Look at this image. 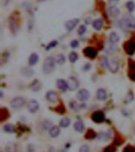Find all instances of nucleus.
I'll use <instances>...</instances> for the list:
<instances>
[{
    "instance_id": "43",
    "label": "nucleus",
    "mask_w": 135,
    "mask_h": 152,
    "mask_svg": "<svg viewBox=\"0 0 135 152\" xmlns=\"http://www.w3.org/2000/svg\"><path fill=\"white\" fill-rule=\"evenodd\" d=\"M10 0H2V2H3V4L4 6H7L8 4H9V3H10Z\"/></svg>"
},
{
    "instance_id": "10",
    "label": "nucleus",
    "mask_w": 135,
    "mask_h": 152,
    "mask_svg": "<svg viewBox=\"0 0 135 152\" xmlns=\"http://www.w3.org/2000/svg\"><path fill=\"white\" fill-rule=\"evenodd\" d=\"M126 52L129 55H133L135 53V41H129L126 44Z\"/></svg>"
},
{
    "instance_id": "36",
    "label": "nucleus",
    "mask_w": 135,
    "mask_h": 152,
    "mask_svg": "<svg viewBox=\"0 0 135 152\" xmlns=\"http://www.w3.org/2000/svg\"><path fill=\"white\" fill-rule=\"evenodd\" d=\"M78 46H79V42H78V40H74L70 43V47L72 48H76Z\"/></svg>"
},
{
    "instance_id": "32",
    "label": "nucleus",
    "mask_w": 135,
    "mask_h": 152,
    "mask_svg": "<svg viewBox=\"0 0 135 152\" xmlns=\"http://www.w3.org/2000/svg\"><path fill=\"white\" fill-rule=\"evenodd\" d=\"M6 151L7 152H16V146L14 144H9L6 146Z\"/></svg>"
},
{
    "instance_id": "8",
    "label": "nucleus",
    "mask_w": 135,
    "mask_h": 152,
    "mask_svg": "<svg viewBox=\"0 0 135 152\" xmlns=\"http://www.w3.org/2000/svg\"><path fill=\"white\" fill-rule=\"evenodd\" d=\"M83 52H84L85 55L86 57H89V58H92V59L96 58L97 55V51L93 47H88L86 48H85Z\"/></svg>"
},
{
    "instance_id": "20",
    "label": "nucleus",
    "mask_w": 135,
    "mask_h": 152,
    "mask_svg": "<svg viewBox=\"0 0 135 152\" xmlns=\"http://www.w3.org/2000/svg\"><path fill=\"white\" fill-rule=\"evenodd\" d=\"M39 61V56L37 54L33 53L31 54L29 59H28V63L30 66H34L37 63V62Z\"/></svg>"
},
{
    "instance_id": "27",
    "label": "nucleus",
    "mask_w": 135,
    "mask_h": 152,
    "mask_svg": "<svg viewBox=\"0 0 135 152\" xmlns=\"http://www.w3.org/2000/svg\"><path fill=\"white\" fill-rule=\"evenodd\" d=\"M77 58H78V55H77V54L76 52H74V51H72L70 52L69 54V59L70 62L72 63H74L77 60Z\"/></svg>"
},
{
    "instance_id": "30",
    "label": "nucleus",
    "mask_w": 135,
    "mask_h": 152,
    "mask_svg": "<svg viewBox=\"0 0 135 152\" xmlns=\"http://www.w3.org/2000/svg\"><path fill=\"white\" fill-rule=\"evenodd\" d=\"M101 66L104 67V68H108V66H109V61H108V58L107 57H103L102 59H101Z\"/></svg>"
},
{
    "instance_id": "21",
    "label": "nucleus",
    "mask_w": 135,
    "mask_h": 152,
    "mask_svg": "<svg viewBox=\"0 0 135 152\" xmlns=\"http://www.w3.org/2000/svg\"><path fill=\"white\" fill-rule=\"evenodd\" d=\"M109 40L112 44H115V43H117L119 41V36L115 32H112L110 34Z\"/></svg>"
},
{
    "instance_id": "3",
    "label": "nucleus",
    "mask_w": 135,
    "mask_h": 152,
    "mask_svg": "<svg viewBox=\"0 0 135 152\" xmlns=\"http://www.w3.org/2000/svg\"><path fill=\"white\" fill-rule=\"evenodd\" d=\"M25 103H26V101H25V99L23 97L17 96L11 100L10 105L14 109H20L25 105Z\"/></svg>"
},
{
    "instance_id": "26",
    "label": "nucleus",
    "mask_w": 135,
    "mask_h": 152,
    "mask_svg": "<svg viewBox=\"0 0 135 152\" xmlns=\"http://www.w3.org/2000/svg\"><path fill=\"white\" fill-rule=\"evenodd\" d=\"M70 124V121L69 118H67V117H65L63 119H62L59 122V124H60V126L63 127V128H66V127H68Z\"/></svg>"
},
{
    "instance_id": "19",
    "label": "nucleus",
    "mask_w": 135,
    "mask_h": 152,
    "mask_svg": "<svg viewBox=\"0 0 135 152\" xmlns=\"http://www.w3.org/2000/svg\"><path fill=\"white\" fill-rule=\"evenodd\" d=\"M41 87H42V84H41V81H38V80H35L33 84H31V89H32V91H35V92L40 91L41 89Z\"/></svg>"
},
{
    "instance_id": "22",
    "label": "nucleus",
    "mask_w": 135,
    "mask_h": 152,
    "mask_svg": "<svg viewBox=\"0 0 135 152\" xmlns=\"http://www.w3.org/2000/svg\"><path fill=\"white\" fill-rule=\"evenodd\" d=\"M21 74H23V76H27V77H29V76H32L34 74V71L30 68H28V67H25V68L21 69Z\"/></svg>"
},
{
    "instance_id": "16",
    "label": "nucleus",
    "mask_w": 135,
    "mask_h": 152,
    "mask_svg": "<svg viewBox=\"0 0 135 152\" xmlns=\"http://www.w3.org/2000/svg\"><path fill=\"white\" fill-rule=\"evenodd\" d=\"M108 13H109L111 17L115 18L119 15L120 11L116 6H111V7L108 9Z\"/></svg>"
},
{
    "instance_id": "33",
    "label": "nucleus",
    "mask_w": 135,
    "mask_h": 152,
    "mask_svg": "<svg viewBox=\"0 0 135 152\" xmlns=\"http://www.w3.org/2000/svg\"><path fill=\"white\" fill-rule=\"evenodd\" d=\"M85 32H86V27L85 25H81L79 27V28H78V30H77V33L79 34L80 36L84 35Z\"/></svg>"
},
{
    "instance_id": "6",
    "label": "nucleus",
    "mask_w": 135,
    "mask_h": 152,
    "mask_svg": "<svg viewBox=\"0 0 135 152\" xmlns=\"http://www.w3.org/2000/svg\"><path fill=\"white\" fill-rule=\"evenodd\" d=\"M89 92L88 90L86 89H81L78 92H77V99H79L80 101L85 102L86 101L87 99H89Z\"/></svg>"
},
{
    "instance_id": "40",
    "label": "nucleus",
    "mask_w": 135,
    "mask_h": 152,
    "mask_svg": "<svg viewBox=\"0 0 135 152\" xmlns=\"http://www.w3.org/2000/svg\"><path fill=\"white\" fill-rule=\"evenodd\" d=\"M129 66L131 69H135V62L130 61L129 63Z\"/></svg>"
},
{
    "instance_id": "28",
    "label": "nucleus",
    "mask_w": 135,
    "mask_h": 152,
    "mask_svg": "<svg viewBox=\"0 0 135 152\" xmlns=\"http://www.w3.org/2000/svg\"><path fill=\"white\" fill-rule=\"evenodd\" d=\"M3 130L6 132H9V133H12V132H14V128L12 124H6L3 126Z\"/></svg>"
},
{
    "instance_id": "12",
    "label": "nucleus",
    "mask_w": 135,
    "mask_h": 152,
    "mask_svg": "<svg viewBox=\"0 0 135 152\" xmlns=\"http://www.w3.org/2000/svg\"><path fill=\"white\" fill-rule=\"evenodd\" d=\"M10 30H11L12 33H14V35L17 34L18 29V23H17V21L15 20V18H11L10 19Z\"/></svg>"
},
{
    "instance_id": "23",
    "label": "nucleus",
    "mask_w": 135,
    "mask_h": 152,
    "mask_svg": "<svg viewBox=\"0 0 135 152\" xmlns=\"http://www.w3.org/2000/svg\"><path fill=\"white\" fill-rule=\"evenodd\" d=\"M92 25H93V28H94L95 29H97V30H100L103 26V21L100 20V19H97V20H95L94 21H93Z\"/></svg>"
},
{
    "instance_id": "45",
    "label": "nucleus",
    "mask_w": 135,
    "mask_h": 152,
    "mask_svg": "<svg viewBox=\"0 0 135 152\" xmlns=\"http://www.w3.org/2000/svg\"><path fill=\"white\" fill-rule=\"evenodd\" d=\"M39 2H43V1H44V0H38Z\"/></svg>"
},
{
    "instance_id": "9",
    "label": "nucleus",
    "mask_w": 135,
    "mask_h": 152,
    "mask_svg": "<svg viewBox=\"0 0 135 152\" xmlns=\"http://www.w3.org/2000/svg\"><path fill=\"white\" fill-rule=\"evenodd\" d=\"M78 22H79V19L78 18L72 19V20L66 21V24H65V27L67 29V31H72L76 27V25L78 24Z\"/></svg>"
},
{
    "instance_id": "34",
    "label": "nucleus",
    "mask_w": 135,
    "mask_h": 152,
    "mask_svg": "<svg viewBox=\"0 0 135 152\" xmlns=\"http://www.w3.org/2000/svg\"><path fill=\"white\" fill-rule=\"evenodd\" d=\"M57 44H58V42H57V41H52V42H51V43H49L48 45L47 46L46 50H47V51H49L50 49L55 47Z\"/></svg>"
},
{
    "instance_id": "39",
    "label": "nucleus",
    "mask_w": 135,
    "mask_h": 152,
    "mask_svg": "<svg viewBox=\"0 0 135 152\" xmlns=\"http://www.w3.org/2000/svg\"><path fill=\"white\" fill-rule=\"evenodd\" d=\"M134 150L132 149L130 147H126L124 148V150H123V151L122 152H134Z\"/></svg>"
},
{
    "instance_id": "42",
    "label": "nucleus",
    "mask_w": 135,
    "mask_h": 152,
    "mask_svg": "<svg viewBox=\"0 0 135 152\" xmlns=\"http://www.w3.org/2000/svg\"><path fill=\"white\" fill-rule=\"evenodd\" d=\"M130 78L132 80V81H135V72H134V73H132V74H130Z\"/></svg>"
},
{
    "instance_id": "29",
    "label": "nucleus",
    "mask_w": 135,
    "mask_h": 152,
    "mask_svg": "<svg viewBox=\"0 0 135 152\" xmlns=\"http://www.w3.org/2000/svg\"><path fill=\"white\" fill-rule=\"evenodd\" d=\"M126 8L128 9V10L130 11V12H133L135 9V3L134 2H133V1H129L126 3Z\"/></svg>"
},
{
    "instance_id": "14",
    "label": "nucleus",
    "mask_w": 135,
    "mask_h": 152,
    "mask_svg": "<svg viewBox=\"0 0 135 152\" xmlns=\"http://www.w3.org/2000/svg\"><path fill=\"white\" fill-rule=\"evenodd\" d=\"M46 98L51 103H55L58 100V95L55 91H48L46 95Z\"/></svg>"
},
{
    "instance_id": "37",
    "label": "nucleus",
    "mask_w": 135,
    "mask_h": 152,
    "mask_svg": "<svg viewBox=\"0 0 135 152\" xmlns=\"http://www.w3.org/2000/svg\"><path fill=\"white\" fill-rule=\"evenodd\" d=\"M44 125H43V126H44V129H51V125H52V123H51V122H48H48H44Z\"/></svg>"
},
{
    "instance_id": "13",
    "label": "nucleus",
    "mask_w": 135,
    "mask_h": 152,
    "mask_svg": "<svg viewBox=\"0 0 135 152\" xmlns=\"http://www.w3.org/2000/svg\"><path fill=\"white\" fill-rule=\"evenodd\" d=\"M97 98L99 101H104L107 99V92L104 89H98V91H97Z\"/></svg>"
},
{
    "instance_id": "25",
    "label": "nucleus",
    "mask_w": 135,
    "mask_h": 152,
    "mask_svg": "<svg viewBox=\"0 0 135 152\" xmlns=\"http://www.w3.org/2000/svg\"><path fill=\"white\" fill-rule=\"evenodd\" d=\"M55 62L58 64H59V65H62V64H63L64 62H66V58H65V56H64L63 54H58V55L56 56Z\"/></svg>"
},
{
    "instance_id": "17",
    "label": "nucleus",
    "mask_w": 135,
    "mask_h": 152,
    "mask_svg": "<svg viewBox=\"0 0 135 152\" xmlns=\"http://www.w3.org/2000/svg\"><path fill=\"white\" fill-rule=\"evenodd\" d=\"M49 134L52 138L59 136V135L60 134V129L58 126H52L51 129L49 130Z\"/></svg>"
},
{
    "instance_id": "38",
    "label": "nucleus",
    "mask_w": 135,
    "mask_h": 152,
    "mask_svg": "<svg viewBox=\"0 0 135 152\" xmlns=\"http://www.w3.org/2000/svg\"><path fill=\"white\" fill-rule=\"evenodd\" d=\"M115 148L112 146H109V147H106L104 151V152H115Z\"/></svg>"
},
{
    "instance_id": "15",
    "label": "nucleus",
    "mask_w": 135,
    "mask_h": 152,
    "mask_svg": "<svg viewBox=\"0 0 135 152\" xmlns=\"http://www.w3.org/2000/svg\"><path fill=\"white\" fill-rule=\"evenodd\" d=\"M57 86L59 88L60 90L62 91H66L67 89H68V84H67V82L64 81V80H62V79H59L57 81Z\"/></svg>"
},
{
    "instance_id": "31",
    "label": "nucleus",
    "mask_w": 135,
    "mask_h": 152,
    "mask_svg": "<svg viewBox=\"0 0 135 152\" xmlns=\"http://www.w3.org/2000/svg\"><path fill=\"white\" fill-rule=\"evenodd\" d=\"M95 137H96V133H95L92 130H89V131L87 132L86 135H85V138H86V139H94Z\"/></svg>"
},
{
    "instance_id": "7",
    "label": "nucleus",
    "mask_w": 135,
    "mask_h": 152,
    "mask_svg": "<svg viewBox=\"0 0 135 152\" xmlns=\"http://www.w3.org/2000/svg\"><path fill=\"white\" fill-rule=\"evenodd\" d=\"M27 107H28V111L30 113H36L39 110L38 102L36 101L35 99H32L28 103Z\"/></svg>"
},
{
    "instance_id": "35",
    "label": "nucleus",
    "mask_w": 135,
    "mask_h": 152,
    "mask_svg": "<svg viewBox=\"0 0 135 152\" xmlns=\"http://www.w3.org/2000/svg\"><path fill=\"white\" fill-rule=\"evenodd\" d=\"M79 152H89V147L87 145H82V147H80Z\"/></svg>"
},
{
    "instance_id": "24",
    "label": "nucleus",
    "mask_w": 135,
    "mask_h": 152,
    "mask_svg": "<svg viewBox=\"0 0 135 152\" xmlns=\"http://www.w3.org/2000/svg\"><path fill=\"white\" fill-rule=\"evenodd\" d=\"M8 117V110L5 108L0 110V120L1 122H3L5 119H6Z\"/></svg>"
},
{
    "instance_id": "44",
    "label": "nucleus",
    "mask_w": 135,
    "mask_h": 152,
    "mask_svg": "<svg viewBox=\"0 0 135 152\" xmlns=\"http://www.w3.org/2000/svg\"><path fill=\"white\" fill-rule=\"evenodd\" d=\"M60 152H67V151H66V150H63V151H61Z\"/></svg>"
},
{
    "instance_id": "5",
    "label": "nucleus",
    "mask_w": 135,
    "mask_h": 152,
    "mask_svg": "<svg viewBox=\"0 0 135 152\" xmlns=\"http://www.w3.org/2000/svg\"><path fill=\"white\" fill-rule=\"evenodd\" d=\"M67 84H68V88L70 90V91H74L76 90L78 86H79V83L75 77L74 76H70L69 79H68V81H67Z\"/></svg>"
},
{
    "instance_id": "4",
    "label": "nucleus",
    "mask_w": 135,
    "mask_h": 152,
    "mask_svg": "<svg viewBox=\"0 0 135 152\" xmlns=\"http://www.w3.org/2000/svg\"><path fill=\"white\" fill-rule=\"evenodd\" d=\"M92 120L96 123H101L105 120V115L102 111H96L92 114Z\"/></svg>"
},
{
    "instance_id": "2",
    "label": "nucleus",
    "mask_w": 135,
    "mask_h": 152,
    "mask_svg": "<svg viewBox=\"0 0 135 152\" xmlns=\"http://www.w3.org/2000/svg\"><path fill=\"white\" fill-rule=\"evenodd\" d=\"M55 61L53 57H48L44 60V62L43 64V73L46 74H51L55 69Z\"/></svg>"
},
{
    "instance_id": "18",
    "label": "nucleus",
    "mask_w": 135,
    "mask_h": 152,
    "mask_svg": "<svg viewBox=\"0 0 135 152\" xmlns=\"http://www.w3.org/2000/svg\"><path fill=\"white\" fill-rule=\"evenodd\" d=\"M74 129L78 132H82L85 130L84 123H83L82 121H80V120L74 123Z\"/></svg>"
},
{
    "instance_id": "1",
    "label": "nucleus",
    "mask_w": 135,
    "mask_h": 152,
    "mask_svg": "<svg viewBox=\"0 0 135 152\" xmlns=\"http://www.w3.org/2000/svg\"><path fill=\"white\" fill-rule=\"evenodd\" d=\"M119 27L123 30L135 28V18L131 15H127L119 21Z\"/></svg>"
},
{
    "instance_id": "11",
    "label": "nucleus",
    "mask_w": 135,
    "mask_h": 152,
    "mask_svg": "<svg viewBox=\"0 0 135 152\" xmlns=\"http://www.w3.org/2000/svg\"><path fill=\"white\" fill-rule=\"evenodd\" d=\"M119 62L116 60V59H112V61L109 62V66H108V69L113 74L115 73H117L118 70H119Z\"/></svg>"
},
{
    "instance_id": "41",
    "label": "nucleus",
    "mask_w": 135,
    "mask_h": 152,
    "mask_svg": "<svg viewBox=\"0 0 135 152\" xmlns=\"http://www.w3.org/2000/svg\"><path fill=\"white\" fill-rule=\"evenodd\" d=\"M90 68H91V65H90V64H89V63H87L86 65L84 66V69H84L85 71H87V70L90 69Z\"/></svg>"
}]
</instances>
